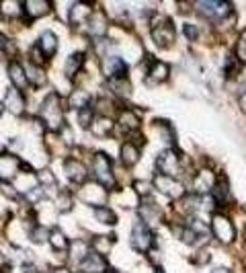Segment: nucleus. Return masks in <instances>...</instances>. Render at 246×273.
<instances>
[{
	"mask_svg": "<svg viewBox=\"0 0 246 273\" xmlns=\"http://www.w3.org/2000/svg\"><path fill=\"white\" fill-rule=\"evenodd\" d=\"M39 181L43 185H54V181H55V177H54V173L52 170H48V168H43L41 173H39Z\"/></svg>",
	"mask_w": 246,
	"mask_h": 273,
	"instance_id": "38",
	"label": "nucleus"
},
{
	"mask_svg": "<svg viewBox=\"0 0 246 273\" xmlns=\"http://www.w3.org/2000/svg\"><path fill=\"white\" fill-rule=\"evenodd\" d=\"M185 37L191 39V41H195V39L199 37V29H197L195 25H189V23H187V25H185Z\"/></svg>",
	"mask_w": 246,
	"mask_h": 273,
	"instance_id": "39",
	"label": "nucleus"
},
{
	"mask_svg": "<svg viewBox=\"0 0 246 273\" xmlns=\"http://www.w3.org/2000/svg\"><path fill=\"white\" fill-rule=\"evenodd\" d=\"M80 197L86 203H92V206L101 208V203L107 199V191H105V187L101 183H86L80 189Z\"/></svg>",
	"mask_w": 246,
	"mask_h": 273,
	"instance_id": "7",
	"label": "nucleus"
},
{
	"mask_svg": "<svg viewBox=\"0 0 246 273\" xmlns=\"http://www.w3.org/2000/svg\"><path fill=\"white\" fill-rule=\"evenodd\" d=\"M21 168L19 158L13 154H2L0 156V179L6 181V179H13Z\"/></svg>",
	"mask_w": 246,
	"mask_h": 273,
	"instance_id": "9",
	"label": "nucleus"
},
{
	"mask_svg": "<svg viewBox=\"0 0 246 273\" xmlns=\"http://www.w3.org/2000/svg\"><path fill=\"white\" fill-rule=\"evenodd\" d=\"M152 245H154V234H152V230L146 226V222H136L134 230H132V246L136 251L148 253Z\"/></svg>",
	"mask_w": 246,
	"mask_h": 273,
	"instance_id": "3",
	"label": "nucleus"
},
{
	"mask_svg": "<svg viewBox=\"0 0 246 273\" xmlns=\"http://www.w3.org/2000/svg\"><path fill=\"white\" fill-rule=\"evenodd\" d=\"M95 218H97L99 222H103V224H115V222H117V216L113 214V210L103 208V206L95 210Z\"/></svg>",
	"mask_w": 246,
	"mask_h": 273,
	"instance_id": "27",
	"label": "nucleus"
},
{
	"mask_svg": "<svg viewBox=\"0 0 246 273\" xmlns=\"http://www.w3.org/2000/svg\"><path fill=\"white\" fill-rule=\"evenodd\" d=\"M90 33H92V35H97V37H101V35L107 33V19H105L101 13L95 15V17H90Z\"/></svg>",
	"mask_w": 246,
	"mask_h": 273,
	"instance_id": "22",
	"label": "nucleus"
},
{
	"mask_svg": "<svg viewBox=\"0 0 246 273\" xmlns=\"http://www.w3.org/2000/svg\"><path fill=\"white\" fill-rule=\"evenodd\" d=\"M154 41L156 45H160V48H166V45H170L174 41V25L168 21V19H162L158 25L154 27Z\"/></svg>",
	"mask_w": 246,
	"mask_h": 273,
	"instance_id": "8",
	"label": "nucleus"
},
{
	"mask_svg": "<svg viewBox=\"0 0 246 273\" xmlns=\"http://www.w3.org/2000/svg\"><path fill=\"white\" fill-rule=\"evenodd\" d=\"M2 48H6V39H4L2 33H0V50H2Z\"/></svg>",
	"mask_w": 246,
	"mask_h": 273,
	"instance_id": "47",
	"label": "nucleus"
},
{
	"mask_svg": "<svg viewBox=\"0 0 246 273\" xmlns=\"http://www.w3.org/2000/svg\"><path fill=\"white\" fill-rule=\"evenodd\" d=\"M111 88L117 95H127L130 93V82L125 78H111Z\"/></svg>",
	"mask_w": 246,
	"mask_h": 273,
	"instance_id": "32",
	"label": "nucleus"
},
{
	"mask_svg": "<svg viewBox=\"0 0 246 273\" xmlns=\"http://www.w3.org/2000/svg\"><path fill=\"white\" fill-rule=\"evenodd\" d=\"M88 101H90V95L86 93V90H76V93L72 95V105L78 107V109L88 107Z\"/></svg>",
	"mask_w": 246,
	"mask_h": 273,
	"instance_id": "31",
	"label": "nucleus"
},
{
	"mask_svg": "<svg viewBox=\"0 0 246 273\" xmlns=\"http://www.w3.org/2000/svg\"><path fill=\"white\" fill-rule=\"evenodd\" d=\"M0 191H2L8 199H17V197H19V189L13 187V185H8V183H4V181L0 183Z\"/></svg>",
	"mask_w": 246,
	"mask_h": 273,
	"instance_id": "37",
	"label": "nucleus"
},
{
	"mask_svg": "<svg viewBox=\"0 0 246 273\" xmlns=\"http://www.w3.org/2000/svg\"><path fill=\"white\" fill-rule=\"evenodd\" d=\"M156 168H158V173L160 175H166V177H172V175H177L179 173V156L174 154L172 150H164L156 156Z\"/></svg>",
	"mask_w": 246,
	"mask_h": 273,
	"instance_id": "4",
	"label": "nucleus"
},
{
	"mask_svg": "<svg viewBox=\"0 0 246 273\" xmlns=\"http://www.w3.org/2000/svg\"><path fill=\"white\" fill-rule=\"evenodd\" d=\"M27 78H29V82H33V84H37V86H41V84H45V74H43V70H39L35 64H31V68H29V74H27Z\"/></svg>",
	"mask_w": 246,
	"mask_h": 273,
	"instance_id": "30",
	"label": "nucleus"
},
{
	"mask_svg": "<svg viewBox=\"0 0 246 273\" xmlns=\"http://www.w3.org/2000/svg\"><path fill=\"white\" fill-rule=\"evenodd\" d=\"M240 107H242V111L246 113V93H244V95H240Z\"/></svg>",
	"mask_w": 246,
	"mask_h": 273,
	"instance_id": "45",
	"label": "nucleus"
},
{
	"mask_svg": "<svg viewBox=\"0 0 246 273\" xmlns=\"http://www.w3.org/2000/svg\"><path fill=\"white\" fill-rule=\"evenodd\" d=\"M92 168H95V175L99 179V183L103 187H113L115 185V177H113V166H111V161L109 156L105 152H97L95 154V161H92Z\"/></svg>",
	"mask_w": 246,
	"mask_h": 273,
	"instance_id": "2",
	"label": "nucleus"
},
{
	"mask_svg": "<svg viewBox=\"0 0 246 273\" xmlns=\"http://www.w3.org/2000/svg\"><path fill=\"white\" fill-rule=\"evenodd\" d=\"M31 58H33L35 66H41V64H43V60H45V55L41 54V50H39V48H33V50H31Z\"/></svg>",
	"mask_w": 246,
	"mask_h": 273,
	"instance_id": "41",
	"label": "nucleus"
},
{
	"mask_svg": "<svg viewBox=\"0 0 246 273\" xmlns=\"http://www.w3.org/2000/svg\"><path fill=\"white\" fill-rule=\"evenodd\" d=\"M113 126H115V123H113V119H109V117H95L90 130L95 132L97 136H107V134L113 132Z\"/></svg>",
	"mask_w": 246,
	"mask_h": 273,
	"instance_id": "21",
	"label": "nucleus"
},
{
	"mask_svg": "<svg viewBox=\"0 0 246 273\" xmlns=\"http://www.w3.org/2000/svg\"><path fill=\"white\" fill-rule=\"evenodd\" d=\"M80 267H82V271H84V273H105V269H107V263L103 261L101 255L88 253L84 259H82Z\"/></svg>",
	"mask_w": 246,
	"mask_h": 273,
	"instance_id": "11",
	"label": "nucleus"
},
{
	"mask_svg": "<svg viewBox=\"0 0 246 273\" xmlns=\"http://www.w3.org/2000/svg\"><path fill=\"white\" fill-rule=\"evenodd\" d=\"M119 156H121V163H123L125 166H134V164H137L142 152H139V148H137L136 144H130V142H127V144L121 146Z\"/></svg>",
	"mask_w": 246,
	"mask_h": 273,
	"instance_id": "19",
	"label": "nucleus"
},
{
	"mask_svg": "<svg viewBox=\"0 0 246 273\" xmlns=\"http://www.w3.org/2000/svg\"><path fill=\"white\" fill-rule=\"evenodd\" d=\"M39 119H43V123L52 132H57V128H62L64 115H62V107H60V97L52 93L43 101L41 109H39Z\"/></svg>",
	"mask_w": 246,
	"mask_h": 273,
	"instance_id": "1",
	"label": "nucleus"
},
{
	"mask_svg": "<svg viewBox=\"0 0 246 273\" xmlns=\"http://www.w3.org/2000/svg\"><path fill=\"white\" fill-rule=\"evenodd\" d=\"M37 48L41 50V54L45 55V58H50V55H54L57 52V37L54 35L52 31H43L41 35H39Z\"/></svg>",
	"mask_w": 246,
	"mask_h": 273,
	"instance_id": "13",
	"label": "nucleus"
},
{
	"mask_svg": "<svg viewBox=\"0 0 246 273\" xmlns=\"http://www.w3.org/2000/svg\"><path fill=\"white\" fill-rule=\"evenodd\" d=\"M170 74V68L164 64V62H156L154 66H152V72H150V78H148V84H154L156 82H164Z\"/></svg>",
	"mask_w": 246,
	"mask_h": 273,
	"instance_id": "20",
	"label": "nucleus"
},
{
	"mask_svg": "<svg viewBox=\"0 0 246 273\" xmlns=\"http://www.w3.org/2000/svg\"><path fill=\"white\" fill-rule=\"evenodd\" d=\"M216 185V177L212 170H201L197 177H195V191L197 193H207V191H212Z\"/></svg>",
	"mask_w": 246,
	"mask_h": 273,
	"instance_id": "17",
	"label": "nucleus"
},
{
	"mask_svg": "<svg viewBox=\"0 0 246 273\" xmlns=\"http://www.w3.org/2000/svg\"><path fill=\"white\" fill-rule=\"evenodd\" d=\"M57 273H68V271H66V269H60V271H57Z\"/></svg>",
	"mask_w": 246,
	"mask_h": 273,
	"instance_id": "48",
	"label": "nucleus"
},
{
	"mask_svg": "<svg viewBox=\"0 0 246 273\" xmlns=\"http://www.w3.org/2000/svg\"><path fill=\"white\" fill-rule=\"evenodd\" d=\"M212 230L218 236L219 243L230 245L234 241V226H232V222L226 218V216H216L214 222H212Z\"/></svg>",
	"mask_w": 246,
	"mask_h": 273,
	"instance_id": "6",
	"label": "nucleus"
},
{
	"mask_svg": "<svg viewBox=\"0 0 246 273\" xmlns=\"http://www.w3.org/2000/svg\"><path fill=\"white\" fill-rule=\"evenodd\" d=\"M92 246H95L97 255H105L111 251V243L107 241V236H92Z\"/></svg>",
	"mask_w": 246,
	"mask_h": 273,
	"instance_id": "29",
	"label": "nucleus"
},
{
	"mask_svg": "<svg viewBox=\"0 0 246 273\" xmlns=\"http://www.w3.org/2000/svg\"><path fill=\"white\" fill-rule=\"evenodd\" d=\"M107 273H119V271H107Z\"/></svg>",
	"mask_w": 246,
	"mask_h": 273,
	"instance_id": "50",
	"label": "nucleus"
},
{
	"mask_svg": "<svg viewBox=\"0 0 246 273\" xmlns=\"http://www.w3.org/2000/svg\"><path fill=\"white\" fill-rule=\"evenodd\" d=\"M50 2H45V0H29V2H25L23 4V10L31 17V19H35V17H43V15H48L50 13Z\"/></svg>",
	"mask_w": 246,
	"mask_h": 273,
	"instance_id": "18",
	"label": "nucleus"
},
{
	"mask_svg": "<svg viewBox=\"0 0 246 273\" xmlns=\"http://www.w3.org/2000/svg\"><path fill=\"white\" fill-rule=\"evenodd\" d=\"M121 123L125 128H130V130H137L139 128V119L134 115L132 111H123L121 113Z\"/></svg>",
	"mask_w": 246,
	"mask_h": 273,
	"instance_id": "33",
	"label": "nucleus"
},
{
	"mask_svg": "<svg viewBox=\"0 0 246 273\" xmlns=\"http://www.w3.org/2000/svg\"><path fill=\"white\" fill-rule=\"evenodd\" d=\"M66 175L74 181V183H84L86 181V168H84V164H80L78 161H66Z\"/></svg>",
	"mask_w": 246,
	"mask_h": 273,
	"instance_id": "16",
	"label": "nucleus"
},
{
	"mask_svg": "<svg viewBox=\"0 0 246 273\" xmlns=\"http://www.w3.org/2000/svg\"><path fill=\"white\" fill-rule=\"evenodd\" d=\"M136 189H137V193H142V195H148L150 183H148V181H137V183H136Z\"/></svg>",
	"mask_w": 246,
	"mask_h": 273,
	"instance_id": "42",
	"label": "nucleus"
},
{
	"mask_svg": "<svg viewBox=\"0 0 246 273\" xmlns=\"http://www.w3.org/2000/svg\"><path fill=\"white\" fill-rule=\"evenodd\" d=\"M92 121H95V117H92V109L90 107H84L80 109V115H78V123L82 128H90Z\"/></svg>",
	"mask_w": 246,
	"mask_h": 273,
	"instance_id": "35",
	"label": "nucleus"
},
{
	"mask_svg": "<svg viewBox=\"0 0 246 273\" xmlns=\"http://www.w3.org/2000/svg\"><path fill=\"white\" fill-rule=\"evenodd\" d=\"M90 13L92 6L88 2H74V6L70 8V21H72V25H80V23L90 19Z\"/></svg>",
	"mask_w": 246,
	"mask_h": 273,
	"instance_id": "15",
	"label": "nucleus"
},
{
	"mask_svg": "<svg viewBox=\"0 0 246 273\" xmlns=\"http://www.w3.org/2000/svg\"><path fill=\"white\" fill-rule=\"evenodd\" d=\"M156 273H164V271H162V269H156Z\"/></svg>",
	"mask_w": 246,
	"mask_h": 273,
	"instance_id": "49",
	"label": "nucleus"
},
{
	"mask_svg": "<svg viewBox=\"0 0 246 273\" xmlns=\"http://www.w3.org/2000/svg\"><path fill=\"white\" fill-rule=\"evenodd\" d=\"M154 183H156V189H158V191L166 193V195L172 197V199H181V197H185V187L179 183V181H174L172 177L156 175Z\"/></svg>",
	"mask_w": 246,
	"mask_h": 273,
	"instance_id": "5",
	"label": "nucleus"
},
{
	"mask_svg": "<svg viewBox=\"0 0 246 273\" xmlns=\"http://www.w3.org/2000/svg\"><path fill=\"white\" fill-rule=\"evenodd\" d=\"M0 13L2 17H19L23 13V4L15 2V0H4V2H0Z\"/></svg>",
	"mask_w": 246,
	"mask_h": 273,
	"instance_id": "23",
	"label": "nucleus"
},
{
	"mask_svg": "<svg viewBox=\"0 0 246 273\" xmlns=\"http://www.w3.org/2000/svg\"><path fill=\"white\" fill-rule=\"evenodd\" d=\"M72 206H74V197L70 195L68 191H62L60 195L55 197V208L60 210V212H64V214H66V212L72 210Z\"/></svg>",
	"mask_w": 246,
	"mask_h": 273,
	"instance_id": "25",
	"label": "nucleus"
},
{
	"mask_svg": "<svg viewBox=\"0 0 246 273\" xmlns=\"http://www.w3.org/2000/svg\"><path fill=\"white\" fill-rule=\"evenodd\" d=\"M139 212H142V218H144L146 222H156V220L160 218L158 208H154V206H144ZM144 220H142V222H144Z\"/></svg>",
	"mask_w": 246,
	"mask_h": 273,
	"instance_id": "36",
	"label": "nucleus"
},
{
	"mask_svg": "<svg viewBox=\"0 0 246 273\" xmlns=\"http://www.w3.org/2000/svg\"><path fill=\"white\" fill-rule=\"evenodd\" d=\"M50 243H52V246L55 248V251H66L68 248V238H66V234L62 232V230H50Z\"/></svg>",
	"mask_w": 246,
	"mask_h": 273,
	"instance_id": "24",
	"label": "nucleus"
},
{
	"mask_svg": "<svg viewBox=\"0 0 246 273\" xmlns=\"http://www.w3.org/2000/svg\"><path fill=\"white\" fill-rule=\"evenodd\" d=\"M31 241L33 243H43V241H50V230L43 228V226H37V228L31 230Z\"/></svg>",
	"mask_w": 246,
	"mask_h": 273,
	"instance_id": "34",
	"label": "nucleus"
},
{
	"mask_svg": "<svg viewBox=\"0 0 246 273\" xmlns=\"http://www.w3.org/2000/svg\"><path fill=\"white\" fill-rule=\"evenodd\" d=\"M88 253H90V251H88V246H86L84 243H74V245H72V253H70V257H72L74 263H82V259H84Z\"/></svg>",
	"mask_w": 246,
	"mask_h": 273,
	"instance_id": "28",
	"label": "nucleus"
},
{
	"mask_svg": "<svg viewBox=\"0 0 246 273\" xmlns=\"http://www.w3.org/2000/svg\"><path fill=\"white\" fill-rule=\"evenodd\" d=\"M0 113H2V105H0Z\"/></svg>",
	"mask_w": 246,
	"mask_h": 273,
	"instance_id": "51",
	"label": "nucleus"
},
{
	"mask_svg": "<svg viewBox=\"0 0 246 273\" xmlns=\"http://www.w3.org/2000/svg\"><path fill=\"white\" fill-rule=\"evenodd\" d=\"M82 60H84V54L82 52H76V54L70 55L68 62H66V74L72 76L74 72H78V68L82 66Z\"/></svg>",
	"mask_w": 246,
	"mask_h": 273,
	"instance_id": "26",
	"label": "nucleus"
},
{
	"mask_svg": "<svg viewBox=\"0 0 246 273\" xmlns=\"http://www.w3.org/2000/svg\"><path fill=\"white\" fill-rule=\"evenodd\" d=\"M6 107L10 113H15V115H21V113L25 111V99H23L19 88H15V86L6 88Z\"/></svg>",
	"mask_w": 246,
	"mask_h": 273,
	"instance_id": "10",
	"label": "nucleus"
},
{
	"mask_svg": "<svg viewBox=\"0 0 246 273\" xmlns=\"http://www.w3.org/2000/svg\"><path fill=\"white\" fill-rule=\"evenodd\" d=\"M8 78H10V82H13L15 88H25L29 84V78H27V72H25V68H23L21 64L13 62L8 66Z\"/></svg>",
	"mask_w": 246,
	"mask_h": 273,
	"instance_id": "12",
	"label": "nucleus"
},
{
	"mask_svg": "<svg viewBox=\"0 0 246 273\" xmlns=\"http://www.w3.org/2000/svg\"><path fill=\"white\" fill-rule=\"evenodd\" d=\"M103 70L111 78H123L125 72H127V64L121 58H107V60H105Z\"/></svg>",
	"mask_w": 246,
	"mask_h": 273,
	"instance_id": "14",
	"label": "nucleus"
},
{
	"mask_svg": "<svg viewBox=\"0 0 246 273\" xmlns=\"http://www.w3.org/2000/svg\"><path fill=\"white\" fill-rule=\"evenodd\" d=\"M23 273H39V271L33 263H25V265H23Z\"/></svg>",
	"mask_w": 246,
	"mask_h": 273,
	"instance_id": "44",
	"label": "nucleus"
},
{
	"mask_svg": "<svg viewBox=\"0 0 246 273\" xmlns=\"http://www.w3.org/2000/svg\"><path fill=\"white\" fill-rule=\"evenodd\" d=\"M236 55H238V60L246 62V39H238V45H236Z\"/></svg>",
	"mask_w": 246,
	"mask_h": 273,
	"instance_id": "40",
	"label": "nucleus"
},
{
	"mask_svg": "<svg viewBox=\"0 0 246 273\" xmlns=\"http://www.w3.org/2000/svg\"><path fill=\"white\" fill-rule=\"evenodd\" d=\"M212 273H230V269L228 267H216Z\"/></svg>",
	"mask_w": 246,
	"mask_h": 273,
	"instance_id": "46",
	"label": "nucleus"
},
{
	"mask_svg": "<svg viewBox=\"0 0 246 273\" xmlns=\"http://www.w3.org/2000/svg\"><path fill=\"white\" fill-rule=\"evenodd\" d=\"M39 199H43V189L35 187L33 191H29V201H39Z\"/></svg>",
	"mask_w": 246,
	"mask_h": 273,
	"instance_id": "43",
	"label": "nucleus"
}]
</instances>
